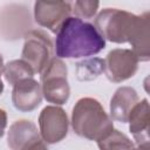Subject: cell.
I'll return each instance as SVG.
<instances>
[{
	"instance_id": "obj_1",
	"label": "cell",
	"mask_w": 150,
	"mask_h": 150,
	"mask_svg": "<svg viewBox=\"0 0 150 150\" xmlns=\"http://www.w3.org/2000/svg\"><path fill=\"white\" fill-rule=\"evenodd\" d=\"M105 40L96 27L76 16L67 18L56 32L55 52L59 59H79L98 54Z\"/></svg>"
},
{
	"instance_id": "obj_2",
	"label": "cell",
	"mask_w": 150,
	"mask_h": 150,
	"mask_svg": "<svg viewBox=\"0 0 150 150\" xmlns=\"http://www.w3.org/2000/svg\"><path fill=\"white\" fill-rule=\"evenodd\" d=\"M71 127L80 137L97 142L114 129V123L96 98L82 97L73 108Z\"/></svg>"
},
{
	"instance_id": "obj_3",
	"label": "cell",
	"mask_w": 150,
	"mask_h": 150,
	"mask_svg": "<svg viewBox=\"0 0 150 150\" xmlns=\"http://www.w3.org/2000/svg\"><path fill=\"white\" fill-rule=\"evenodd\" d=\"M136 16L123 9L104 8L96 16L95 27L103 39L115 43H124L128 42Z\"/></svg>"
},
{
	"instance_id": "obj_4",
	"label": "cell",
	"mask_w": 150,
	"mask_h": 150,
	"mask_svg": "<svg viewBox=\"0 0 150 150\" xmlns=\"http://www.w3.org/2000/svg\"><path fill=\"white\" fill-rule=\"evenodd\" d=\"M42 96L47 102L56 105L64 104L70 95L67 79V67L59 57H53L41 74Z\"/></svg>"
},
{
	"instance_id": "obj_5",
	"label": "cell",
	"mask_w": 150,
	"mask_h": 150,
	"mask_svg": "<svg viewBox=\"0 0 150 150\" xmlns=\"http://www.w3.org/2000/svg\"><path fill=\"white\" fill-rule=\"evenodd\" d=\"M52 40L43 30L33 29L25 35L21 60L27 62L35 74H42V71L47 68L52 60Z\"/></svg>"
},
{
	"instance_id": "obj_6",
	"label": "cell",
	"mask_w": 150,
	"mask_h": 150,
	"mask_svg": "<svg viewBox=\"0 0 150 150\" xmlns=\"http://www.w3.org/2000/svg\"><path fill=\"white\" fill-rule=\"evenodd\" d=\"M138 59L131 49L116 48L104 59V73L109 81L121 83L132 77L138 68Z\"/></svg>"
},
{
	"instance_id": "obj_7",
	"label": "cell",
	"mask_w": 150,
	"mask_h": 150,
	"mask_svg": "<svg viewBox=\"0 0 150 150\" xmlns=\"http://www.w3.org/2000/svg\"><path fill=\"white\" fill-rule=\"evenodd\" d=\"M69 121L66 111L57 105L45 107L39 116V131L43 142L55 144L68 134Z\"/></svg>"
},
{
	"instance_id": "obj_8",
	"label": "cell",
	"mask_w": 150,
	"mask_h": 150,
	"mask_svg": "<svg viewBox=\"0 0 150 150\" xmlns=\"http://www.w3.org/2000/svg\"><path fill=\"white\" fill-rule=\"evenodd\" d=\"M70 12L71 4L68 1H36L34 4L35 22L53 33L59 30Z\"/></svg>"
},
{
	"instance_id": "obj_9",
	"label": "cell",
	"mask_w": 150,
	"mask_h": 150,
	"mask_svg": "<svg viewBox=\"0 0 150 150\" xmlns=\"http://www.w3.org/2000/svg\"><path fill=\"white\" fill-rule=\"evenodd\" d=\"M42 97L41 84L35 81L34 77L22 80L13 86L12 102L20 111L29 112L34 110L40 105Z\"/></svg>"
},
{
	"instance_id": "obj_10",
	"label": "cell",
	"mask_w": 150,
	"mask_h": 150,
	"mask_svg": "<svg viewBox=\"0 0 150 150\" xmlns=\"http://www.w3.org/2000/svg\"><path fill=\"white\" fill-rule=\"evenodd\" d=\"M42 139L36 125L29 120H18L7 135V145L11 150H25L36 141Z\"/></svg>"
},
{
	"instance_id": "obj_11",
	"label": "cell",
	"mask_w": 150,
	"mask_h": 150,
	"mask_svg": "<svg viewBox=\"0 0 150 150\" xmlns=\"http://www.w3.org/2000/svg\"><path fill=\"white\" fill-rule=\"evenodd\" d=\"M149 12H145L136 16L128 42L132 47V52L137 56L138 61L149 60Z\"/></svg>"
},
{
	"instance_id": "obj_12",
	"label": "cell",
	"mask_w": 150,
	"mask_h": 150,
	"mask_svg": "<svg viewBox=\"0 0 150 150\" xmlns=\"http://www.w3.org/2000/svg\"><path fill=\"white\" fill-rule=\"evenodd\" d=\"M129 130L138 145L149 144V103L146 98L137 102L129 116Z\"/></svg>"
},
{
	"instance_id": "obj_13",
	"label": "cell",
	"mask_w": 150,
	"mask_h": 150,
	"mask_svg": "<svg viewBox=\"0 0 150 150\" xmlns=\"http://www.w3.org/2000/svg\"><path fill=\"white\" fill-rule=\"evenodd\" d=\"M138 102L137 91L131 87H120L110 100V117L122 123L128 122V116Z\"/></svg>"
},
{
	"instance_id": "obj_14",
	"label": "cell",
	"mask_w": 150,
	"mask_h": 150,
	"mask_svg": "<svg viewBox=\"0 0 150 150\" xmlns=\"http://www.w3.org/2000/svg\"><path fill=\"white\" fill-rule=\"evenodd\" d=\"M104 73V60L90 57L76 63L75 75L79 81H93Z\"/></svg>"
},
{
	"instance_id": "obj_15",
	"label": "cell",
	"mask_w": 150,
	"mask_h": 150,
	"mask_svg": "<svg viewBox=\"0 0 150 150\" xmlns=\"http://www.w3.org/2000/svg\"><path fill=\"white\" fill-rule=\"evenodd\" d=\"M34 74L35 73L32 69V67L23 60L9 61L4 67L5 79L11 86H14L15 83H18L22 80L32 79V77H34Z\"/></svg>"
},
{
	"instance_id": "obj_16",
	"label": "cell",
	"mask_w": 150,
	"mask_h": 150,
	"mask_svg": "<svg viewBox=\"0 0 150 150\" xmlns=\"http://www.w3.org/2000/svg\"><path fill=\"white\" fill-rule=\"evenodd\" d=\"M100 150H134L135 145L129 137L120 130L112 129L97 141Z\"/></svg>"
},
{
	"instance_id": "obj_17",
	"label": "cell",
	"mask_w": 150,
	"mask_h": 150,
	"mask_svg": "<svg viewBox=\"0 0 150 150\" xmlns=\"http://www.w3.org/2000/svg\"><path fill=\"white\" fill-rule=\"evenodd\" d=\"M100 2L98 1H75L73 4L71 11L75 13L76 18L79 19H91L97 9H98Z\"/></svg>"
},
{
	"instance_id": "obj_18",
	"label": "cell",
	"mask_w": 150,
	"mask_h": 150,
	"mask_svg": "<svg viewBox=\"0 0 150 150\" xmlns=\"http://www.w3.org/2000/svg\"><path fill=\"white\" fill-rule=\"evenodd\" d=\"M6 127H7V114L2 108H0V138L5 135Z\"/></svg>"
},
{
	"instance_id": "obj_19",
	"label": "cell",
	"mask_w": 150,
	"mask_h": 150,
	"mask_svg": "<svg viewBox=\"0 0 150 150\" xmlns=\"http://www.w3.org/2000/svg\"><path fill=\"white\" fill-rule=\"evenodd\" d=\"M25 150H47V148H46V145H45V142L42 141V139H39V141H36L35 143H33L32 145H29L27 149H25Z\"/></svg>"
},
{
	"instance_id": "obj_20",
	"label": "cell",
	"mask_w": 150,
	"mask_h": 150,
	"mask_svg": "<svg viewBox=\"0 0 150 150\" xmlns=\"http://www.w3.org/2000/svg\"><path fill=\"white\" fill-rule=\"evenodd\" d=\"M134 150H149V144H143V145H138L137 148H135Z\"/></svg>"
},
{
	"instance_id": "obj_21",
	"label": "cell",
	"mask_w": 150,
	"mask_h": 150,
	"mask_svg": "<svg viewBox=\"0 0 150 150\" xmlns=\"http://www.w3.org/2000/svg\"><path fill=\"white\" fill-rule=\"evenodd\" d=\"M4 67H5L4 60H2V57H1V55H0V80H1V74L4 73Z\"/></svg>"
}]
</instances>
